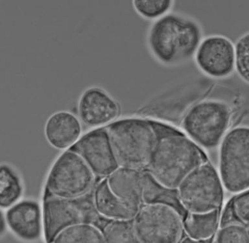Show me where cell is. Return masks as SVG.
I'll list each match as a JSON object with an SVG mask.
<instances>
[{"label":"cell","instance_id":"cell-15","mask_svg":"<svg viewBox=\"0 0 249 243\" xmlns=\"http://www.w3.org/2000/svg\"><path fill=\"white\" fill-rule=\"evenodd\" d=\"M106 180L113 193L130 207L143 205V171L119 167Z\"/></svg>","mask_w":249,"mask_h":243},{"label":"cell","instance_id":"cell-8","mask_svg":"<svg viewBox=\"0 0 249 243\" xmlns=\"http://www.w3.org/2000/svg\"><path fill=\"white\" fill-rule=\"evenodd\" d=\"M219 147V174L225 190L233 194L249 190V126L230 129Z\"/></svg>","mask_w":249,"mask_h":243},{"label":"cell","instance_id":"cell-26","mask_svg":"<svg viewBox=\"0 0 249 243\" xmlns=\"http://www.w3.org/2000/svg\"><path fill=\"white\" fill-rule=\"evenodd\" d=\"M211 240L212 239H208V240H196V239H192L187 237L182 241L181 243H211Z\"/></svg>","mask_w":249,"mask_h":243},{"label":"cell","instance_id":"cell-24","mask_svg":"<svg viewBox=\"0 0 249 243\" xmlns=\"http://www.w3.org/2000/svg\"><path fill=\"white\" fill-rule=\"evenodd\" d=\"M235 71L249 85V31L239 36L235 43Z\"/></svg>","mask_w":249,"mask_h":243},{"label":"cell","instance_id":"cell-27","mask_svg":"<svg viewBox=\"0 0 249 243\" xmlns=\"http://www.w3.org/2000/svg\"><path fill=\"white\" fill-rule=\"evenodd\" d=\"M1 236H3L4 233H5L6 229L8 228L7 223H6L5 217H4V214L3 211L1 210Z\"/></svg>","mask_w":249,"mask_h":243},{"label":"cell","instance_id":"cell-13","mask_svg":"<svg viewBox=\"0 0 249 243\" xmlns=\"http://www.w3.org/2000/svg\"><path fill=\"white\" fill-rule=\"evenodd\" d=\"M2 211L8 229L19 240L34 243L41 238L44 233V218L42 207L36 200L22 199Z\"/></svg>","mask_w":249,"mask_h":243},{"label":"cell","instance_id":"cell-23","mask_svg":"<svg viewBox=\"0 0 249 243\" xmlns=\"http://www.w3.org/2000/svg\"><path fill=\"white\" fill-rule=\"evenodd\" d=\"M223 215L230 219L235 218L236 223L249 226V190L239 192L228 204Z\"/></svg>","mask_w":249,"mask_h":243},{"label":"cell","instance_id":"cell-6","mask_svg":"<svg viewBox=\"0 0 249 243\" xmlns=\"http://www.w3.org/2000/svg\"><path fill=\"white\" fill-rule=\"evenodd\" d=\"M96 178L83 158L68 149L62 152L53 163L44 194L58 198L80 197L93 190Z\"/></svg>","mask_w":249,"mask_h":243},{"label":"cell","instance_id":"cell-17","mask_svg":"<svg viewBox=\"0 0 249 243\" xmlns=\"http://www.w3.org/2000/svg\"><path fill=\"white\" fill-rule=\"evenodd\" d=\"M143 204H161L177 210L183 219L187 213L179 201L177 189L167 188L157 182L147 171H143Z\"/></svg>","mask_w":249,"mask_h":243},{"label":"cell","instance_id":"cell-22","mask_svg":"<svg viewBox=\"0 0 249 243\" xmlns=\"http://www.w3.org/2000/svg\"><path fill=\"white\" fill-rule=\"evenodd\" d=\"M173 0H134L132 7L142 18L152 22L173 11Z\"/></svg>","mask_w":249,"mask_h":243},{"label":"cell","instance_id":"cell-18","mask_svg":"<svg viewBox=\"0 0 249 243\" xmlns=\"http://www.w3.org/2000/svg\"><path fill=\"white\" fill-rule=\"evenodd\" d=\"M219 221V210L207 213H187L183 219V229L189 238L208 240L217 231Z\"/></svg>","mask_w":249,"mask_h":243},{"label":"cell","instance_id":"cell-2","mask_svg":"<svg viewBox=\"0 0 249 243\" xmlns=\"http://www.w3.org/2000/svg\"><path fill=\"white\" fill-rule=\"evenodd\" d=\"M206 161L201 147L182 130L165 123L145 171L160 184L177 189L192 171Z\"/></svg>","mask_w":249,"mask_h":243},{"label":"cell","instance_id":"cell-4","mask_svg":"<svg viewBox=\"0 0 249 243\" xmlns=\"http://www.w3.org/2000/svg\"><path fill=\"white\" fill-rule=\"evenodd\" d=\"M233 109L227 102L217 99H203L193 103L181 120L183 132L202 149L219 146L229 132Z\"/></svg>","mask_w":249,"mask_h":243},{"label":"cell","instance_id":"cell-21","mask_svg":"<svg viewBox=\"0 0 249 243\" xmlns=\"http://www.w3.org/2000/svg\"><path fill=\"white\" fill-rule=\"evenodd\" d=\"M104 243H143L132 221H109L101 229Z\"/></svg>","mask_w":249,"mask_h":243},{"label":"cell","instance_id":"cell-7","mask_svg":"<svg viewBox=\"0 0 249 243\" xmlns=\"http://www.w3.org/2000/svg\"><path fill=\"white\" fill-rule=\"evenodd\" d=\"M177 189L187 213L219 210L223 204L225 188L219 173L208 161L192 171Z\"/></svg>","mask_w":249,"mask_h":243},{"label":"cell","instance_id":"cell-16","mask_svg":"<svg viewBox=\"0 0 249 243\" xmlns=\"http://www.w3.org/2000/svg\"><path fill=\"white\" fill-rule=\"evenodd\" d=\"M93 198L99 215L108 221H132L139 210L130 207L115 195L106 178L100 179L95 184Z\"/></svg>","mask_w":249,"mask_h":243},{"label":"cell","instance_id":"cell-20","mask_svg":"<svg viewBox=\"0 0 249 243\" xmlns=\"http://www.w3.org/2000/svg\"><path fill=\"white\" fill-rule=\"evenodd\" d=\"M51 243H104V240L96 226L81 224L64 229Z\"/></svg>","mask_w":249,"mask_h":243},{"label":"cell","instance_id":"cell-12","mask_svg":"<svg viewBox=\"0 0 249 243\" xmlns=\"http://www.w3.org/2000/svg\"><path fill=\"white\" fill-rule=\"evenodd\" d=\"M70 150L83 158L97 178H107L120 167L105 127L83 134Z\"/></svg>","mask_w":249,"mask_h":243},{"label":"cell","instance_id":"cell-5","mask_svg":"<svg viewBox=\"0 0 249 243\" xmlns=\"http://www.w3.org/2000/svg\"><path fill=\"white\" fill-rule=\"evenodd\" d=\"M42 210L47 243H52L58 233L73 226L89 224L101 229L109 221L97 212L93 190L85 195L73 198L44 194Z\"/></svg>","mask_w":249,"mask_h":243},{"label":"cell","instance_id":"cell-3","mask_svg":"<svg viewBox=\"0 0 249 243\" xmlns=\"http://www.w3.org/2000/svg\"><path fill=\"white\" fill-rule=\"evenodd\" d=\"M164 124L135 115L105 126L119 166L145 171Z\"/></svg>","mask_w":249,"mask_h":243},{"label":"cell","instance_id":"cell-19","mask_svg":"<svg viewBox=\"0 0 249 243\" xmlns=\"http://www.w3.org/2000/svg\"><path fill=\"white\" fill-rule=\"evenodd\" d=\"M23 181L18 172L11 165L2 163L0 171V207L7 210L22 200Z\"/></svg>","mask_w":249,"mask_h":243},{"label":"cell","instance_id":"cell-10","mask_svg":"<svg viewBox=\"0 0 249 243\" xmlns=\"http://www.w3.org/2000/svg\"><path fill=\"white\" fill-rule=\"evenodd\" d=\"M196 68L206 77L223 80L235 71V44L227 36H204L194 57Z\"/></svg>","mask_w":249,"mask_h":243},{"label":"cell","instance_id":"cell-1","mask_svg":"<svg viewBox=\"0 0 249 243\" xmlns=\"http://www.w3.org/2000/svg\"><path fill=\"white\" fill-rule=\"evenodd\" d=\"M204 37L203 27L197 19L171 11L151 23L145 44L157 63L166 68L178 67L194 60Z\"/></svg>","mask_w":249,"mask_h":243},{"label":"cell","instance_id":"cell-25","mask_svg":"<svg viewBox=\"0 0 249 243\" xmlns=\"http://www.w3.org/2000/svg\"><path fill=\"white\" fill-rule=\"evenodd\" d=\"M213 243H249V229L239 223L223 226Z\"/></svg>","mask_w":249,"mask_h":243},{"label":"cell","instance_id":"cell-9","mask_svg":"<svg viewBox=\"0 0 249 243\" xmlns=\"http://www.w3.org/2000/svg\"><path fill=\"white\" fill-rule=\"evenodd\" d=\"M132 223L143 243H178L184 231L182 216L161 204H143Z\"/></svg>","mask_w":249,"mask_h":243},{"label":"cell","instance_id":"cell-11","mask_svg":"<svg viewBox=\"0 0 249 243\" xmlns=\"http://www.w3.org/2000/svg\"><path fill=\"white\" fill-rule=\"evenodd\" d=\"M77 116L83 125L91 129L105 127L120 118L122 108L118 99L104 87H86L77 99Z\"/></svg>","mask_w":249,"mask_h":243},{"label":"cell","instance_id":"cell-14","mask_svg":"<svg viewBox=\"0 0 249 243\" xmlns=\"http://www.w3.org/2000/svg\"><path fill=\"white\" fill-rule=\"evenodd\" d=\"M83 125L77 114L68 110L56 111L45 122V138L54 149L67 151L83 135Z\"/></svg>","mask_w":249,"mask_h":243}]
</instances>
